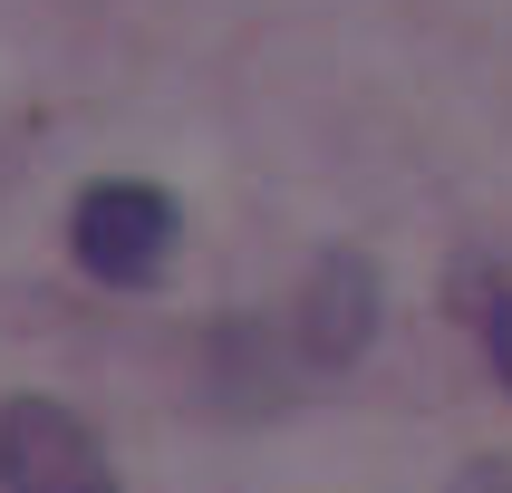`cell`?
I'll list each match as a JSON object with an SVG mask.
<instances>
[{
  "label": "cell",
  "instance_id": "2",
  "mask_svg": "<svg viewBox=\"0 0 512 493\" xmlns=\"http://www.w3.org/2000/svg\"><path fill=\"white\" fill-rule=\"evenodd\" d=\"M0 493H116V464L78 406L0 397Z\"/></svg>",
  "mask_w": 512,
  "mask_h": 493
},
{
  "label": "cell",
  "instance_id": "4",
  "mask_svg": "<svg viewBox=\"0 0 512 493\" xmlns=\"http://www.w3.org/2000/svg\"><path fill=\"white\" fill-rule=\"evenodd\" d=\"M484 339H493V377H503V387H512V290H503V300H493Z\"/></svg>",
  "mask_w": 512,
  "mask_h": 493
},
{
  "label": "cell",
  "instance_id": "3",
  "mask_svg": "<svg viewBox=\"0 0 512 493\" xmlns=\"http://www.w3.org/2000/svg\"><path fill=\"white\" fill-rule=\"evenodd\" d=\"M377 329V261L368 252H329L310 271V300H300V339H310L319 368H348Z\"/></svg>",
  "mask_w": 512,
  "mask_h": 493
},
{
  "label": "cell",
  "instance_id": "1",
  "mask_svg": "<svg viewBox=\"0 0 512 493\" xmlns=\"http://www.w3.org/2000/svg\"><path fill=\"white\" fill-rule=\"evenodd\" d=\"M174 242H184V213H174V194L145 184V174H97V184H78V203H68V261H78L87 281H107V290L165 281Z\"/></svg>",
  "mask_w": 512,
  "mask_h": 493
}]
</instances>
